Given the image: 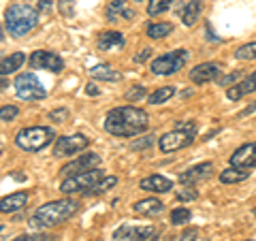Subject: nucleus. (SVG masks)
Masks as SVG:
<instances>
[{
	"mask_svg": "<svg viewBox=\"0 0 256 241\" xmlns=\"http://www.w3.org/2000/svg\"><path fill=\"white\" fill-rule=\"evenodd\" d=\"M150 116L139 107H116L105 116V130L111 136L128 139L148 130Z\"/></svg>",
	"mask_w": 256,
	"mask_h": 241,
	"instance_id": "nucleus-1",
	"label": "nucleus"
},
{
	"mask_svg": "<svg viewBox=\"0 0 256 241\" xmlns=\"http://www.w3.org/2000/svg\"><path fill=\"white\" fill-rule=\"evenodd\" d=\"M79 210V203L73 198H60V200H50V203L41 205L38 210L30 216V226L34 230L52 228L56 224L66 222L68 218H73Z\"/></svg>",
	"mask_w": 256,
	"mask_h": 241,
	"instance_id": "nucleus-2",
	"label": "nucleus"
},
{
	"mask_svg": "<svg viewBox=\"0 0 256 241\" xmlns=\"http://www.w3.org/2000/svg\"><path fill=\"white\" fill-rule=\"evenodd\" d=\"M38 26V11L26 2H15L4 11V28L13 36H26Z\"/></svg>",
	"mask_w": 256,
	"mask_h": 241,
	"instance_id": "nucleus-3",
	"label": "nucleus"
},
{
	"mask_svg": "<svg viewBox=\"0 0 256 241\" xmlns=\"http://www.w3.org/2000/svg\"><path fill=\"white\" fill-rule=\"evenodd\" d=\"M52 143H56V132L50 126H28L22 128L15 136V146L24 152H30V154H36Z\"/></svg>",
	"mask_w": 256,
	"mask_h": 241,
	"instance_id": "nucleus-4",
	"label": "nucleus"
},
{
	"mask_svg": "<svg viewBox=\"0 0 256 241\" xmlns=\"http://www.w3.org/2000/svg\"><path fill=\"white\" fill-rule=\"evenodd\" d=\"M188 58H190L188 50H173V52H166L162 56H158V58L150 64V68H152L154 75L169 77V75L180 73V70L184 68V64L188 62Z\"/></svg>",
	"mask_w": 256,
	"mask_h": 241,
	"instance_id": "nucleus-5",
	"label": "nucleus"
},
{
	"mask_svg": "<svg viewBox=\"0 0 256 241\" xmlns=\"http://www.w3.org/2000/svg\"><path fill=\"white\" fill-rule=\"evenodd\" d=\"M102 178H105V173L98 166L92 168V171L79 173V175H70V178H66L60 184V192L62 194H88V190L96 186Z\"/></svg>",
	"mask_w": 256,
	"mask_h": 241,
	"instance_id": "nucleus-6",
	"label": "nucleus"
},
{
	"mask_svg": "<svg viewBox=\"0 0 256 241\" xmlns=\"http://www.w3.org/2000/svg\"><path fill=\"white\" fill-rule=\"evenodd\" d=\"M15 94L22 100H43L47 96V90L43 88V84L38 82V77L34 73H20L13 82Z\"/></svg>",
	"mask_w": 256,
	"mask_h": 241,
	"instance_id": "nucleus-7",
	"label": "nucleus"
},
{
	"mask_svg": "<svg viewBox=\"0 0 256 241\" xmlns=\"http://www.w3.org/2000/svg\"><path fill=\"white\" fill-rule=\"evenodd\" d=\"M158 230L150 224H120L114 230L116 241H154Z\"/></svg>",
	"mask_w": 256,
	"mask_h": 241,
	"instance_id": "nucleus-8",
	"label": "nucleus"
},
{
	"mask_svg": "<svg viewBox=\"0 0 256 241\" xmlns=\"http://www.w3.org/2000/svg\"><path fill=\"white\" fill-rule=\"evenodd\" d=\"M194 139H196V132H188V130H180V128H175V130L160 136V139H158V148H160L162 154H173V152L192 146Z\"/></svg>",
	"mask_w": 256,
	"mask_h": 241,
	"instance_id": "nucleus-9",
	"label": "nucleus"
},
{
	"mask_svg": "<svg viewBox=\"0 0 256 241\" xmlns=\"http://www.w3.org/2000/svg\"><path fill=\"white\" fill-rule=\"evenodd\" d=\"M88 146H90V139L86 134H62L54 143V156H58V158L73 156V154L84 152Z\"/></svg>",
	"mask_w": 256,
	"mask_h": 241,
	"instance_id": "nucleus-10",
	"label": "nucleus"
},
{
	"mask_svg": "<svg viewBox=\"0 0 256 241\" xmlns=\"http://www.w3.org/2000/svg\"><path fill=\"white\" fill-rule=\"evenodd\" d=\"M28 62L32 68H45V70H50V73H62V68H64V60L60 56L54 52H47V50L32 52Z\"/></svg>",
	"mask_w": 256,
	"mask_h": 241,
	"instance_id": "nucleus-11",
	"label": "nucleus"
},
{
	"mask_svg": "<svg viewBox=\"0 0 256 241\" xmlns=\"http://www.w3.org/2000/svg\"><path fill=\"white\" fill-rule=\"evenodd\" d=\"M98 164H100V156L92 152V154H82V156H77L75 160L66 162L60 168V173L66 175V178H70V175H79V173L92 171V168H96Z\"/></svg>",
	"mask_w": 256,
	"mask_h": 241,
	"instance_id": "nucleus-12",
	"label": "nucleus"
},
{
	"mask_svg": "<svg viewBox=\"0 0 256 241\" xmlns=\"http://www.w3.org/2000/svg\"><path fill=\"white\" fill-rule=\"evenodd\" d=\"M220 70H222L220 62H203L190 70V82L194 86H205V84L214 82V79H218Z\"/></svg>",
	"mask_w": 256,
	"mask_h": 241,
	"instance_id": "nucleus-13",
	"label": "nucleus"
},
{
	"mask_svg": "<svg viewBox=\"0 0 256 241\" xmlns=\"http://www.w3.org/2000/svg\"><path fill=\"white\" fill-rule=\"evenodd\" d=\"M230 166L246 168L250 171L252 166H256V141L254 143H244L242 148H237L230 156Z\"/></svg>",
	"mask_w": 256,
	"mask_h": 241,
	"instance_id": "nucleus-14",
	"label": "nucleus"
},
{
	"mask_svg": "<svg viewBox=\"0 0 256 241\" xmlns=\"http://www.w3.org/2000/svg\"><path fill=\"white\" fill-rule=\"evenodd\" d=\"M212 173H214V162H201L188 168V171H184L180 175V184H184V186H196V184L210 180Z\"/></svg>",
	"mask_w": 256,
	"mask_h": 241,
	"instance_id": "nucleus-15",
	"label": "nucleus"
},
{
	"mask_svg": "<svg viewBox=\"0 0 256 241\" xmlns=\"http://www.w3.org/2000/svg\"><path fill=\"white\" fill-rule=\"evenodd\" d=\"M137 11L132 6H128L126 0H111L105 9V18L109 22H118V20H126V22H132Z\"/></svg>",
	"mask_w": 256,
	"mask_h": 241,
	"instance_id": "nucleus-16",
	"label": "nucleus"
},
{
	"mask_svg": "<svg viewBox=\"0 0 256 241\" xmlns=\"http://www.w3.org/2000/svg\"><path fill=\"white\" fill-rule=\"evenodd\" d=\"M252 92H256V70L248 75L244 82H239V84H235V86H230L228 90H226V98L235 102V100H242L246 94H252Z\"/></svg>",
	"mask_w": 256,
	"mask_h": 241,
	"instance_id": "nucleus-17",
	"label": "nucleus"
},
{
	"mask_svg": "<svg viewBox=\"0 0 256 241\" xmlns=\"http://www.w3.org/2000/svg\"><path fill=\"white\" fill-rule=\"evenodd\" d=\"M203 6H205L203 0H190L186 4H180L178 13H180L184 26H194L196 20L201 18V13H203Z\"/></svg>",
	"mask_w": 256,
	"mask_h": 241,
	"instance_id": "nucleus-18",
	"label": "nucleus"
},
{
	"mask_svg": "<svg viewBox=\"0 0 256 241\" xmlns=\"http://www.w3.org/2000/svg\"><path fill=\"white\" fill-rule=\"evenodd\" d=\"M126 38L122 32L118 30H107V32H100L98 34V41H96V47H98L100 52H114V50H120V47H124Z\"/></svg>",
	"mask_w": 256,
	"mask_h": 241,
	"instance_id": "nucleus-19",
	"label": "nucleus"
},
{
	"mask_svg": "<svg viewBox=\"0 0 256 241\" xmlns=\"http://www.w3.org/2000/svg\"><path fill=\"white\" fill-rule=\"evenodd\" d=\"M139 188L146 190V192H156V194H164L173 188V182L162 178V175H148L139 182Z\"/></svg>",
	"mask_w": 256,
	"mask_h": 241,
	"instance_id": "nucleus-20",
	"label": "nucleus"
},
{
	"mask_svg": "<svg viewBox=\"0 0 256 241\" xmlns=\"http://www.w3.org/2000/svg\"><path fill=\"white\" fill-rule=\"evenodd\" d=\"M26 203H28V194H26V192H13V194L4 196L2 200H0V212H2V214H15V212L24 210Z\"/></svg>",
	"mask_w": 256,
	"mask_h": 241,
	"instance_id": "nucleus-21",
	"label": "nucleus"
},
{
	"mask_svg": "<svg viewBox=\"0 0 256 241\" xmlns=\"http://www.w3.org/2000/svg\"><path fill=\"white\" fill-rule=\"evenodd\" d=\"M92 79H98V82H122V73L118 68H114L111 64H96L90 68Z\"/></svg>",
	"mask_w": 256,
	"mask_h": 241,
	"instance_id": "nucleus-22",
	"label": "nucleus"
},
{
	"mask_svg": "<svg viewBox=\"0 0 256 241\" xmlns=\"http://www.w3.org/2000/svg\"><path fill=\"white\" fill-rule=\"evenodd\" d=\"M132 210H134V214H141V216H158V214H162L164 205H162V200H158V198H143L132 205Z\"/></svg>",
	"mask_w": 256,
	"mask_h": 241,
	"instance_id": "nucleus-23",
	"label": "nucleus"
},
{
	"mask_svg": "<svg viewBox=\"0 0 256 241\" xmlns=\"http://www.w3.org/2000/svg\"><path fill=\"white\" fill-rule=\"evenodd\" d=\"M24 62H26V56H24L22 52H13L9 58H2V64H0V73H2V75L15 73L18 68H22Z\"/></svg>",
	"mask_w": 256,
	"mask_h": 241,
	"instance_id": "nucleus-24",
	"label": "nucleus"
},
{
	"mask_svg": "<svg viewBox=\"0 0 256 241\" xmlns=\"http://www.w3.org/2000/svg\"><path fill=\"white\" fill-rule=\"evenodd\" d=\"M250 178V171H246V168H237V166H228L224 168L220 173V182L222 184H239Z\"/></svg>",
	"mask_w": 256,
	"mask_h": 241,
	"instance_id": "nucleus-25",
	"label": "nucleus"
},
{
	"mask_svg": "<svg viewBox=\"0 0 256 241\" xmlns=\"http://www.w3.org/2000/svg\"><path fill=\"white\" fill-rule=\"evenodd\" d=\"M171 96H175V88L173 86H162V88H158V90H154L148 96V102L150 105H162V102H166Z\"/></svg>",
	"mask_w": 256,
	"mask_h": 241,
	"instance_id": "nucleus-26",
	"label": "nucleus"
},
{
	"mask_svg": "<svg viewBox=\"0 0 256 241\" xmlns=\"http://www.w3.org/2000/svg\"><path fill=\"white\" fill-rule=\"evenodd\" d=\"M173 32V24L169 22H156V24H150L148 26V36L150 38H164V36H169Z\"/></svg>",
	"mask_w": 256,
	"mask_h": 241,
	"instance_id": "nucleus-27",
	"label": "nucleus"
},
{
	"mask_svg": "<svg viewBox=\"0 0 256 241\" xmlns=\"http://www.w3.org/2000/svg\"><path fill=\"white\" fill-rule=\"evenodd\" d=\"M118 184V178L116 175H105L96 186H92L90 190H88V194L86 196H98V194H102V192H107V190H111Z\"/></svg>",
	"mask_w": 256,
	"mask_h": 241,
	"instance_id": "nucleus-28",
	"label": "nucleus"
},
{
	"mask_svg": "<svg viewBox=\"0 0 256 241\" xmlns=\"http://www.w3.org/2000/svg\"><path fill=\"white\" fill-rule=\"evenodd\" d=\"M192 218V212L188 210V207H175V210L171 212L169 216V222L173 224V226H182V224H188Z\"/></svg>",
	"mask_w": 256,
	"mask_h": 241,
	"instance_id": "nucleus-29",
	"label": "nucleus"
},
{
	"mask_svg": "<svg viewBox=\"0 0 256 241\" xmlns=\"http://www.w3.org/2000/svg\"><path fill=\"white\" fill-rule=\"evenodd\" d=\"M171 4H173V0H150V2H148V15H150V18L162 15L164 11H169Z\"/></svg>",
	"mask_w": 256,
	"mask_h": 241,
	"instance_id": "nucleus-30",
	"label": "nucleus"
},
{
	"mask_svg": "<svg viewBox=\"0 0 256 241\" xmlns=\"http://www.w3.org/2000/svg\"><path fill=\"white\" fill-rule=\"evenodd\" d=\"M235 58L237 60H256V41H252V43H246V45H242V47H237V52H235Z\"/></svg>",
	"mask_w": 256,
	"mask_h": 241,
	"instance_id": "nucleus-31",
	"label": "nucleus"
},
{
	"mask_svg": "<svg viewBox=\"0 0 256 241\" xmlns=\"http://www.w3.org/2000/svg\"><path fill=\"white\" fill-rule=\"evenodd\" d=\"M146 94H148L146 86H132L130 90L126 92V100H128V102H137V100H141V98H146Z\"/></svg>",
	"mask_w": 256,
	"mask_h": 241,
	"instance_id": "nucleus-32",
	"label": "nucleus"
},
{
	"mask_svg": "<svg viewBox=\"0 0 256 241\" xmlns=\"http://www.w3.org/2000/svg\"><path fill=\"white\" fill-rule=\"evenodd\" d=\"M18 116H20V109L15 105H4L0 109V120H2V122H11V120H15Z\"/></svg>",
	"mask_w": 256,
	"mask_h": 241,
	"instance_id": "nucleus-33",
	"label": "nucleus"
},
{
	"mask_svg": "<svg viewBox=\"0 0 256 241\" xmlns=\"http://www.w3.org/2000/svg\"><path fill=\"white\" fill-rule=\"evenodd\" d=\"M58 11L64 18H73L75 13V0H58Z\"/></svg>",
	"mask_w": 256,
	"mask_h": 241,
	"instance_id": "nucleus-34",
	"label": "nucleus"
},
{
	"mask_svg": "<svg viewBox=\"0 0 256 241\" xmlns=\"http://www.w3.org/2000/svg\"><path fill=\"white\" fill-rule=\"evenodd\" d=\"M68 118H70V114H68V109H64V107L50 111V120H52V122H56V124H64Z\"/></svg>",
	"mask_w": 256,
	"mask_h": 241,
	"instance_id": "nucleus-35",
	"label": "nucleus"
},
{
	"mask_svg": "<svg viewBox=\"0 0 256 241\" xmlns=\"http://www.w3.org/2000/svg\"><path fill=\"white\" fill-rule=\"evenodd\" d=\"M198 196L196 188H180L178 192V200H182V203H186V200H194Z\"/></svg>",
	"mask_w": 256,
	"mask_h": 241,
	"instance_id": "nucleus-36",
	"label": "nucleus"
},
{
	"mask_svg": "<svg viewBox=\"0 0 256 241\" xmlns=\"http://www.w3.org/2000/svg\"><path fill=\"white\" fill-rule=\"evenodd\" d=\"M196 239H198V230L196 228H186L182 235L171 237L169 241H196Z\"/></svg>",
	"mask_w": 256,
	"mask_h": 241,
	"instance_id": "nucleus-37",
	"label": "nucleus"
},
{
	"mask_svg": "<svg viewBox=\"0 0 256 241\" xmlns=\"http://www.w3.org/2000/svg\"><path fill=\"white\" fill-rule=\"evenodd\" d=\"M154 136H156V134H146L141 141H134L132 146H130V150H134V152H139V150H148V148L152 146V143H154Z\"/></svg>",
	"mask_w": 256,
	"mask_h": 241,
	"instance_id": "nucleus-38",
	"label": "nucleus"
},
{
	"mask_svg": "<svg viewBox=\"0 0 256 241\" xmlns=\"http://www.w3.org/2000/svg\"><path fill=\"white\" fill-rule=\"evenodd\" d=\"M52 237H47L45 232H32V235H20L18 239L13 241H50Z\"/></svg>",
	"mask_w": 256,
	"mask_h": 241,
	"instance_id": "nucleus-39",
	"label": "nucleus"
},
{
	"mask_svg": "<svg viewBox=\"0 0 256 241\" xmlns=\"http://www.w3.org/2000/svg\"><path fill=\"white\" fill-rule=\"evenodd\" d=\"M175 128H180V130H188V132H196L198 130V124L194 120H184V122H178Z\"/></svg>",
	"mask_w": 256,
	"mask_h": 241,
	"instance_id": "nucleus-40",
	"label": "nucleus"
},
{
	"mask_svg": "<svg viewBox=\"0 0 256 241\" xmlns=\"http://www.w3.org/2000/svg\"><path fill=\"white\" fill-rule=\"evenodd\" d=\"M242 75V70H237V73H230V75H226V77H222L220 79V86H235V82H237V77Z\"/></svg>",
	"mask_w": 256,
	"mask_h": 241,
	"instance_id": "nucleus-41",
	"label": "nucleus"
},
{
	"mask_svg": "<svg viewBox=\"0 0 256 241\" xmlns=\"http://www.w3.org/2000/svg\"><path fill=\"white\" fill-rule=\"evenodd\" d=\"M150 56H152V50H150V47H146V50H141V54L134 56V62H146Z\"/></svg>",
	"mask_w": 256,
	"mask_h": 241,
	"instance_id": "nucleus-42",
	"label": "nucleus"
},
{
	"mask_svg": "<svg viewBox=\"0 0 256 241\" xmlns=\"http://www.w3.org/2000/svg\"><path fill=\"white\" fill-rule=\"evenodd\" d=\"M38 6V11H43V13H50L52 11V0H38L36 2Z\"/></svg>",
	"mask_w": 256,
	"mask_h": 241,
	"instance_id": "nucleus-43",
	"label": "nucleus"
},
{
	"mask_svg": "<svg viewBox=\"0 0 256 241\" xmlns=\"http://www.w3.org/2000/svg\"><path fill=\"white\" fill-rule=\"evenodd\" d=\"M254 111H256V100L252 102V105H250V107H246L244 111H239V114H237V118H246V116H250V114H254Z\"/></svg>",
	"mask_w": 256,
	"mask_h": 241,
	"instance_id": "nucleus-44",
	"label": "nucleus"
},
{
	"mask_svg": "<svg viewBox=\"0 0 256 241\" xmlns=\"http://www.w3.org/2000/svg\"><path fill=\"white\" fill-rule=\"evenodd\" d=\"M86 92H88V94H90V96H92V94L96 96V94H98V88H96L94 84H88V88H86Z\"/></svg>",
	"mask_w": 256,
	"mask_h": 241,
	"instance_id": "nucleus-45",
	"label": "nucleus"
},
{
	"mask_svg": "<svg viewBox=\"0 0 256 241\" xmlns=\"http://www.w3.org/2000/svg\"><path fill=\"white\" fill-rule=\"evenodd\" d=\"M134 2H143V0H134Z\"/></svg>",
	"mask_w": 256,
	"mask_h": 241,
	"instance_id": "nucleus-46",
	"label": "nucleus"
},
{
	"mask_svg": "<svg viewBox=\"0 0 256 241\" xmlns=\"http://www.w3.org/2000/svg\"><path fill=\"white\" fill-rule=\"evenodd\" d=\"M246 241H252V239H246Z\"/></svg>",
	"mask_w": 256,
	"mask_h": 241,
	"instance_id": "nucleus-47",
	"label": "nucleus"
}]
</instances>
